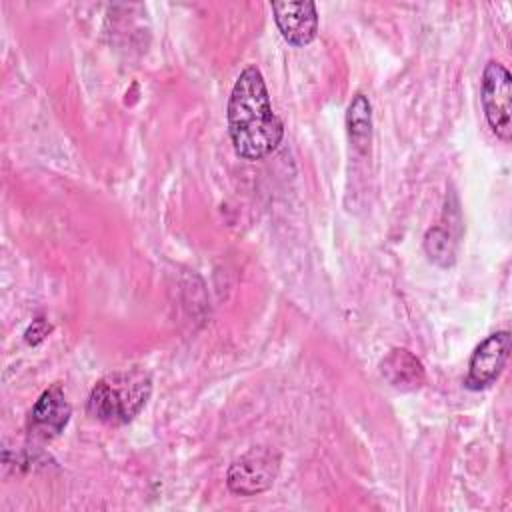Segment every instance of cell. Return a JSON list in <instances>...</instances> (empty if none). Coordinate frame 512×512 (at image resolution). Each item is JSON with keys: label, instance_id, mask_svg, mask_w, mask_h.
Segmentation results:
<instances>
[{"label": "cell", "instance_id": "9c48e42d", "mask_svg": "<svg viewBox=\"0 0 512 512\" xmlns=\"http://www.w3.org/2000/svg\"><path fill=\"white\" fill-rule=\"evenodd\" d=\"M346 128L352 144L364 152L372 136V106H370V100L360 92L348 104Z\"/></svg>", "mask_w": 512, "mask_h": 512}, {"label": "cell", "instance_id": "3957f363", "mask_svg": "<svg viewBox=\"0 0 512 512\" xmlns=\"http://www.w3.org/2000/svg\"><path fill=\"white\" fill-rule=\"evenodd\" d=\"M280 456L272 448L258 446L242 454L226 474V484L234 494L254 496L268 490L278 476Z\"/></svg>", "mask_w": 512, "mask_h": 512}, {"label": "cell", "instance_id": "52a82bcc", "mask_svg": "<svg viewBox=\"0 0 512 512\" xmlns=\"http://www.w3.org/2000/svg\"><path fill=\"white\" fill-rule=\"evenodd\" d=\"M70 414H72V408L62 388L50 386L40 394V398L36 400L30 412V432H34L44 440H50L66 428Z\"/></svg>", "mask_w": 512, "mask_h": 512}, {"label": "cell", "instance_id": "5b68a950", "mask_svg": "<svg viewBox=\"0 0 512 512\" xmlns=\"http://www.w3.org/2000/svg\"><path fill=\"white\" fill-rule=\"evenodd\" d=\"M510 354V332L498 330L484 338L472 352L464 386L470 390H484L498 380Z\"/></svg>", "mask_w": 512, "mask_h": 512}, {"label": "cell", "instance_id": "7a4b0ae2", "mask_svg": "<svg viewBox=\"0 0 512 512\" xmlns=\"http://www.w3.org/2000/svg\"><path fill=\"white\" fill-rule=\"evenodd\" d=\"M152 378L144 370H116L100 378L88 396V414L104 424L130 422L148 402Z\"/></svg>", "mask_w": 512, "mask_h": 512}, {"label": "cell", "instance_id": "30bf717a", "mask_svg": "<svg viewBox=\"0 0 512 512\" xmlns=\"http://www.w3.org/2000/svg\"><path fill=\"white\" fill-rule=\"evenodd\" d=\"M456 240H452L450 232L442 226L430 228L424 236V250L432 262L438 266H450L456 256Z\"/></svg>", "mask_w": 512, "mask_h": 512}, {"label": "cell", "instance_id": "ba28073f", "mask_svg": "<svg viewBox=\"0 0 512 512\" xmlns=\"http://www.w3.org/2000/svg\"><path fill=\"white\" fill-rule=\"evenodd\" d=\"M380 374L390 386L402 392L418 390L426 380L422 362L406 348H392L380 362Z\"/></svg>", "mask_w": 512, "mask_h": 512}, {"label": "cell", "instance_id": "6da1fadb", "mask_svg": "<svg viewBox=\"0 0 512 512\" xmlns=\"http://www.w3.org/2000/svg\"><path fill=\"white\" fill-rule=\"evenodd\" d=\"M226 116L230 140L240 158H266L284 136L282 120L272 110L264 76L256 66L244 68L236 78Z\"/></svg>", "mask_w": 512, "mask_h": 512}, {"label": "cell", "instance_id": "277c9868", "mask_svg": "<svg viewBox=\"0 0 512 512\" xmlns=\"http://www.w3.org/2000/svg\"><path fill=\"white\" fill-rule=\"evenodd\" d=\"M484 116L494 130V134L508 142L512 136L510 124V100H512V78L510 72L500 64L490 60L482 72V92H480Z\"/></svg>", "mask_w": 512, "mask_h": 512}, {"label": "cell", "instance_id": "8fae6325", "mask_svg": "<svg viewBox=\"0 0 512 512\" xmlns=\"http://www.w3.org/2000/svg\"><path fill=\"white\" fill-rule=\"evenodd\" d=\"M40 326H44V320H42V318L34 320V322H32V326L26 330V338H30V336L34 334V338L30 340V344H38V342H40V340L50 332V326H46V328H42V330H40Z\"/></svg>", "mask_w": 512, "mask_h": 512}, {"label": "cell", "instance_id": "8992f818", "mask_svg": "<svg viewBox=\"0 0 512 512\" xmlns=\"http://www.w3.org/2000/svg\"><path fill=\"white\" fill-rule=\"evenodd\" d=\"M270 6L274 12V22L288 44L306 46L316 38L318 12L314 2H272Z\"/></svg>", "mask_w": 512, "mask_h": 512}]
</instances>
